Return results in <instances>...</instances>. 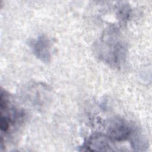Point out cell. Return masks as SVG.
Here are the masks:
<instances>
[{
  "label": "cell",
  "instance_id": "obj_1",
  "mask_svg": "<svg viewBox=\"0 0 152 152\" xmlns=\"http://www.w3.org/2000/svg\"><path fill=\"white\" fill-rule=\"evenodd\" d=\"M98 58L110 66L119 68L125 62L126 48L115 27H109L103 33L94 47Z\"/></svg>",
  "mask_w": 152,
  "mask_h": 152
},
{
  "label": "cell",
  "instance_id": "obj_2",
  "mask_svg": "<svg viewBox=\"0 0 152 152\" xmlns=\"http://www.w3.org/2000/svg\"><path fill=\"white\" fill-rule=\"evenodd\" d=\"M31 49L34 55L43 62H49L51 58V42L45 35H41L31 40Z\"/></svg>",
  "mask_w": 152,
  "mask_h": 152
},
{
  "label": "cell",
  "instance_id": "obj_4",
  "mask_svg": "<svg viewBox=\"0 0 152 152\" xmlns=\"http://www.w3.org/2000/svg\"><path fill=\"white\" fill-rule=\"evenodd\" d=\"M111 139L103 134H95L91 136L84 145L87 151H113Z\"/></svg>",
  "mask_w": 152,
  "mask_h": 152
},
{
  "label": "cell",
  "instance_id": "obj_3",
  "mask_svg": "<svg viewBox=\"0 0 152 152\" xmlns=\"http://www.w3.org/2000/svg\"><path fill=\"white\" fill-rule=\"evenodd\" d=\"M108 137L111 140L122 141L127 139L132 132L130 125L122 119L112 122L108 128Z\"/></svg>",
  "mask_w": 152,
  "mask_h": 152
}]
</instances>
